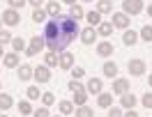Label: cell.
Here are the masks:
<instances>
[{
  "instance_id": "obj_35",
  "label": "cell",
  "mask_w": 152,
  "mask_h": 117,
  "mask_svg": "<svg viewBox=\"0 0 152 117\" xmlns=\"http://www.w3.org/2000/svg\"><path fill=\"white\" fill-rule=\"evenodd\" d=\"M12 39H14V37H12V32H10V30H0V46L10 44Z\"/></svg>"
},
{
  "instance_id": "obj_30",
  "label": "cell",
  "mask_w": 152,
  "mask_h": 117,
  "mask_svg": "<svg viewBox=\"0 0 152 117\" xmlns=\"http://www.w3.org/2000/svg\"><path fill=\"white\" fill-rule=\"evenodd\" d=\"M44 64H46L48 69H51V67H58V53H53V51H48L46 55H44Z\"/></svg>"
},
{
  "instance_id": "obj_50",
  "label": "cell",
  "mask_w": 152,
  "mask_h": 117,
  "mask_svg": "<svg viewBox=\"0 0 152 117\" xmlns=\"http://www.w3.org/2000/svg\"><path fill=\"white\" fill-rule=\"evenodd\" d=\"M51 117H62V115H51Z\"/></svg>"
},
{
  "instance_id": "obj_5",
  "label": "cell",
  "mask_w": 152,
  "mask_h": 117,
  "mask_svg": "<svg viewBox=\"0 0 152 117\" xmlns=\"http://www.w3.org/2000/svg\"><path fill=\"white\" fill-rule=\"evenodd\" d=\"M127 69H129L132 76H143V74L148 71L145 60H141V58H132V60H129V64H127Z\"/></svg>"
},
{
  "instance_id": "obj_27",
  "label": "cell",
  "mask_w": 152,
  "mask_h": 117,
  "mask_svg": "<svg viewBox=\"0 0 152 117\" xmlns=\"http://www.w3.org/2000/svg\"><path fill=\"white\" fill-rule=\"evenodd\" d=\"M26 97H28V101H37V99H42V92H39L37 85H30L26 90Z\"/></svg>"
},
{
  "instance_id": "obj_41",
  "label": "cell",
  "mask_w": 152,
  "mask_h": 117,
  "mask_svg": "<svg viewBox=\"0 0 152 117\" xmlns=\"http://www.w3.org/2000/svg\"><path fill=\"white\" fill-rule=\"evenodd\" d=\"M141 103H143V108H152V92L143 94V97H141Z\"/></svg>"
},
{
  "instance_id": "obj_25",
  "label": "cell",
  "mask_w": 152,
  "mask_h": 117,
  "mask_svg": "<svg viewBox=\"0 0 152 117\" xmlns=\"http://www.w3.org/2000/svg\"><path fill=\"white\" fill-rule=\"evenodd\" d=\"M97 12H99V14H111V12H113V2H111V0H99V2H97Z\"/></svg>"
},
{
  "instance_id": "obj_47",
  "label": "cell",
  "mask_w": 152,
  "mask_h": 117,
  "mask_svg": "<svg viewBox=\"0 0 152 117\" xmlns=\"http://www.w3.org/2000/svg\"><path fill=\"white\" fill-rule=\"evenodd\" d=\"M0 58H5V53H2V46H0Z\"/></svg>"
},
{
  "instance_id": "obj_42",
  "label": "cell",
  "mask_w": 152,
  "mask_h": 117,
  "mask_svg": "<svg viewBox=\"0 0 152 117\" xmlns=\"http://www.w3.org/2000/svg\"><path fill=\"white\" fill-rule=\"evenodd\" d=\"M28 5H32L35 9H42V5H44V0H28Z\"/></svg>"
},
{
  "instance_id": "obj_39",
  "label": "cell",
  "mask_w": 152,
  "mask_h": 117,
  "mask_svg": "<svg viewBox=\"0 0 152 117\" xmlns=\"http://www.w3.org/2000/svg\"><path fill=\"white\" fill-rule=\"evenodd\" d=\"M67 87L72 90V92H78V90H86L83 85H81V80H76V78H72V80H69V85H67Z\"/></svg>"
},
{
  "instance_id": "obj_7",
  "label": "cell",
  "mask_w": 152,
  "mask_h": 117,
  "mask_svg": "<svg viewBox=\"0 0 152 117\" xmlns=\"http://www.w3.org/2000/svg\"><path fill=\"white\" fill-rule=\"evenodd\" d=\"M78 37H81V44L90 46V44H95V41H97V28L88 25V28H83L81 32H78Z\"/></svg>"
},
{
  "instance_id": "obj_26",
  "label": "cell",
  "mask_w": 152,
  "mask_h": 117,
  "mask_svg": "<svg viewBox=\"0 0 152 117\" xmlns=\"http://www.w3.org/2000/svg\"><path fill=\"white\" fill-rule=\"evenodd\" d=\"M69 16H72L74 21H81V19H86V12H83V7H81V5H72Z\"/></svg>"
},
{
  "instance_id": "obj_12",
  "label": "cell",
  "mask_w": 152,
  "mask_h": 117,
  "mask_svg": "<svg viewBox=\"0 0 152 117\" xmlns=\"http://www.w3.org/2000/svg\"><path fill=\"white\" fill-rule=\"evenodd\" d=\"M97 55L99 58H111L113 55V41H99L97 44Z\"/></svg>"
},
{
  "instance_id": "obj_2",
  "label": "cell",
  "mask_w": 152,
  "mask_h": 117,
  "mask_svg": "<svg viewBox=\"0 0 152 117\" xmlns=\"http://www.w3.org/2000/svg\"><path fill=\"white\" fill-rule=\"evenodd\" d=\"M143 9H145L143 0H122V12L127 16H138Z\"/></svg>"
},
{
  "instance_id": "obj_9",
  "label": "cell",
  "mask_w": 152,
  "mask_h": 117,
  "mask_svg": "<svg viewBox=\"0 0 152 117\" xmlns=\"http://www.w3.org/2000/svg\"><path fill=\"white\" fill-rule=\"evenodd\" d=\"M111 23H113V28H120V30H127L129 28V16L124 14V12H115L113 14V19H111Z\"/></svg>"
},
{
  "instance_id": "obj_29",
  "label": "cell",
  "mask_w": 152,
  "mask_h": 117,
  "mask_svg": "<svg viewBox=\"0 0 152 117\" xmlns=\"http://www.w3.org/2000/svg\"><path fill=\"white\" fill-rule=\"evenodd\" d=\"M12 48H14V53H21V51H26V48H28V44H26V39L14 37V39H12Z\"/></svg>"
},
{
  "instance_id": "obj_51",
  "label": "cell",
  "mask_w": 152,
  "mask_h": 117,
  "mask_svg": "<svg viewBox=\"0 0 152 117\" xmlns=\"http://www.w3.org/2000/svg\"><path fill=\"white\" fill-rule=\"evenodd\" d=\"M0 117H10V115H0Z\"/></svg>"
},
{
  "instance_id": "obj_34",
  "label": "cell",
  "mask_w": 152,
  "mask_h": 117,
  "mask_svg": "<svg viewBox=\"0 0 152 117\" xmlns=\"http://www.w3.org/2000/svg\"><path fill=\"white\" fill-rule=\"evenodd\" d=\"M19 113H21V115H32V106H30V101H19Z\"/></svg>"
},
{
  "instance_id": "obj_3",
  "label": "cell",
  "mask_w": 152,
  "mask_h": 117,
  "mask_svg": "<svg viewBox=\"0 0 152 117\" xmlns=\"http://www.w3.org/2000/svg\"><path fill=\"white\" fill-rule=\"evenodd\" d=\"M46 48V41H44V37H39V35H35V37L30 39L28 48H26V55H30V58H35L37 53H42V51Z\"/></svg>"
},
{
  "instance_id": "obj_18",
  "label": "cell",
  "mask_w": 152,
  "mask_h": 117,
  "mask_svg": "<svg viewBox=\"0 0 152 117\" xmlns=\"http://www.w3.org/2000/svg\"><path fill=\"white\" fill-rule=\"evenodd\" d=\"M136 103H138V99L134 97V94H129V92L120 97V106H122L124 110H129V108H134V106H136Z\"/></svg>"
},
{
  "instance_id": "obj_53",
  "label": "cell",
  "mask_w": 152,
  "mask_h": 117,
  "mask_svg": "<svg viewBox=\"0 0 152 117\" xmlns=\"http://www.w3.org/2000/svg\"><path fill=\"white\" fill-rule=\"evenodd\" d=\"M48 2H51V0H48Z\"/></svg>"
},
{
  "instance_id": "obj_49",
  "label": "cell",
  "mask_w": 152,
  "mask_h": 117,
  "mask_svg": "<svg viewBox=\"0 0 152 117\" xmlns=\"http://www.w3.org/2000/svg\"><path fill=\"white\" fill-rule=\"evenodd\" d=\"M0 30H2V19H0Z\"/></svg>"
},
{
  "instance_id": "obj_6",
  "label": "cell",
  "mask_w": 152,
  "mask_h": 117,
  "mask_svg": "<svg viewBox=\"0 0 152 117\" xmlns=\"http://www.w3.org/2000/svg\"><path fill=\"white\" fill-rule=\"evenodd\" d=\"M2 23L5 25H10V28H14V25H19L21 23V14H19V9H5L2 12Z\"/></svg>"
},
{
  "instance_id": "obj_16",
  "label": "cell",
  "mask_w": 152,
  "mask_h": 117,
  "mask_svg": "<svg viewBox=\"0 0 152 117\" xmlns=\"http://www.w3.org/2000/svg\"><path fill=\"white\" fill-rule=\"evenodd\" d=\"M122 41H124V46H136V44H138V32L127 28L124 35H122Z\"/></svg>"
},
{
  "instance_id": "obj_46",
  "label": "cell",
  "mask_w": 152,
  "mask_h": 117,
  "mask_svg": "<svg viewBox=\"0 0 152 117\" xmlns=\"http://www.w3.org/2000/svg\"><path fill=\"white\" fill-rule=\"evenodd\" d=\"M148 83H150V87H152V74H150V78H148Z\"/></svg>"
},
{
  "instance_id": "obj_10",
  "label": "cell",
  "mask_w": 152,
  "mask_h": 117,
  "mask_svg": "<svg viewBox=\"0 0 152 117\" xmlns=\"http://www.w3.org/2000/svg\"><path fill=\"white\" fill-rule=\"evenodd\" d=\"M74 55H72V53H69V51H65V53H60V55H58V67L60 69H65V71H69V69L74 67Z\"/></svg>"
},
{
  "instance_id": "obj_21",
  "label": "cell",
  "mask_w": 152,
  "mask_h": 117,
  "mask_svg": "<svg viewBox=\"0 0 152 117\" xmlns=\"http://www.w3.org/2000/svg\"><path fill=\"white\" fill-rule=\"evenodd\" d=\"M97 35H102V37H111V35H113V23L102 21V23L97 25Z\"/></svg>"
},
{
  "instance_id": "obj_52",
  "label": "cell",
  "mask_w": 152,
  "mask_h": 117,
  "mask_svg": "<svg viewBox=\"0 0 152 117\" xmlns=\"http://www.w3.org/2000/svg\"><path fill=\"white\" fill-rule=\"evenodd\" d=\"M21 117H28V115H21Z\"/></svg>"
},
{
  "instance_id": "obj_44",
  "label": "cell",
  "mask_w": 152,
  "mask_h": 117,
  "mask_svg": "<svg viewBox=\"0 0 152 117\" xmlns=\"http://www.w3.org/2000/svg\"><path fill=\"white\" fill-rule=\"evenodd\" d=\"M145 12H148V16H152V2L148 5V7H145Z\"/></svg>"
},
{
  "instance_id": "obj_1",
  "label": "cell",
  "mask_w": 152,
  "mask_h": 117,
  "mask_svg": "<svg viewBox=\"0 0 152 117\" xmlns=\"http://www.w3.org/2000/svg\"><path fill=\"white\" fill-rule=\"evenodd\" d=\"M78 21H74L72 16H58V19H51L48 23H44V41H46V48L53 51V53H65L69 44H74L76 37H78Z\"/></svg>"
},
{
  "instance_id": "obj_13",
  "label": "cell",
  "mask_w": 152,
  "mask_h": 117,
  "mask_svg": "<svg viewBox=\"0 0 152 117\" xmlns=\"http://www.w3.org/2000/svg\"><path fill=\"white\" fill-rule=\"evenodd\" d=\"M102 74H104L106 78H111V80H113V78H118V64H115L113 60H106L104 67H102Z\"/></svg>"
},
{
  "instance_id": "obj_40",
  "label": "cell",
  "mask_w": 152,
  "mask_h": 117,
  "mask_svg": "<svg viewBox=\"0 0 152 117\" xmlns=\"http://www.w3.org/2000/svg\"><path fill=\"white\" fill-rule=\"evenodd\" d=\"M26 2H28V0H7V5H10L12 9H21V7H26Z\"/></svg>"
},
{
  "instance_id": "obj_8",
  "label": "cell",
  "mask_w": 152,
  "mask_h": 117,
  "mask_svg": "<svg viewBox=\"0 0 152 117\" xmlns=\"http://www.w3.org/2000/svg\"><path fill=\"white\" fill-rule=\"evenodd\" d=\"M113 92L115 97H122V94H127L129 92V78H113Z\"/></svg>"
},
{
  "instance_id": "obj_23",
  "label": "cell",
  "mask_w": 152,
  "mask_h": 117,
  "mask_svg": "<svg viewBox=\"0 0 152 117\" xmlns=\"http://www.w3.org/2000/svg\"><path fill=\"white\" fill-rule=\"evenodd\" d=\"M86 21L92 25V28H97V25L102 23V14H99L97 9H92V12H88V14H86Z\"/></svg>"
},
{
  "instance_id": "obj_20",
  "label": "cell",
  "mask_w": 152,
  "mask_h": 117,
  "mask_svg": "<svg viewBox=\"0 0 152 117\" xmlns=\"http://www.w3.org/2000/svg\"><path fill=\"white\" fill-rule=\"evenodd\" d=\"M44 9H46V14L51 16V19H58V16L62 14V12H60V5H58V0H51V2H46V7H44Z\"/></svg>"
},
{
  "instance_id": "obj_48",
  "label": "cell",
  "mask_w": 152,
  "mask_h": 117,
  "mask_svg": "<svg viewBox=\"0 0 152 117\" xmlns=\"http://www.w3.org/2000/svg\"><path fill=\"white\" fill-rule=\"evenodd\" d=\"M81 2H95V0H81Z\"/></svg>"
},
{
  "instance_id": "obj_14",
  "label": "cell",
  "mask_w": 152,
  "mask_h": 117,
  "mask_svg": "<svg viewBox=\"0 0 152 117\" xmlns=\"http://www.w3.org/2000/svg\"><path fill=\"white\" fill-rule=\"evenodd\" d=\"M97 106L108 110V108L113 106V92H102V94H97Z\"/></svg>"
},
{
  "instance_id": "obj_22",
  "label": "cell",
  "mask_w": 152,
  "mask_h": 117,
  "mask_svg": "<svg viewBox=\"0 0 152 117\" xmlns=\"http://www.w3.org/2000/svg\"><path fill=\"white\" fill-rule=\"evenodd\" d=\"M12 106H14V99H12V94H5V92H0V110L5 113V110H10Z\"/></svg>"
},
{
  "instance_id": "obj_45",
  "label": "cell",
  "mask_w": 152,
  "mask_h": 117,
  "mask_svg": "<svg viewBox=\"0 0 152 117\" xmlns=\"http://www.w3.org/2000/svg\"><path fill=\"white\" fill-rule=\"evenodd\" d=\"M65 5H76V0H62Z\"/></svg>"
},
{
  "instance_id": "obj_31",
  "label": "cell",
  "mask_w": 152,
  "mask_h": 117,
  "mask_svg": "<svg viewBox=\"0 0 152 117\" xmlns=\"http://www.w3.org/2000/svg\"><path fill=\"white\" fill-rule=\"evenodd\" d=\"M74 117H95V110L88 108V106H78L76 113H74Z\"/></svg>"
},
{
  "instance_id": "obj_11",
  "label": "cell",
  "mask_w": 152,
  "mask_h": 117,
  "mask_svg": "<svg viewBox=\"0 0 152 117\" xmlns=\"http://www.w3.org/2000/svg\"><path fill=\"white\" fill-rule=\"evenodd\" d=\"M86 92L88 94H102L104 92V83H102V78H90L88 80V85H86Z\"/></svg>"
},
{
  "instance_id": "obj_36",
  "label": "cell",
  "mask_w": 152,
  "mask_h": 117,
  "mask_svg": "<svg viewBox=\"0 0 152 117\" xmlns=\"http://www.w3.org/2000/svg\"><path fill=\"white\" fill-rule=\"evenodd\" d=\"M122 115H124L122 106H111L108 108V117H122Z\"/></svg>"
},
{
  "instance_id": "obj_33",
  "label": "cell",
  "mask_w": 152,
  "mask_h": 117,
  "mask_svg": "<svg viewBox=\"0 0 152 117\" xmlns=\"http://www.w3.org/2000/svg\"><path fill=\"white\" fill-rule=\"evenodd\" d=\"M56 103V94L53 92H42V106H53Z\"/></svg>"
},
{
  "instance_id": "obj_19",
  "label": "cell",
  "mask_w": 152,
  "mask_h": 117,
  "mask_svg": "<svg viewBox=\"0 0 152 117\" xmlns=\"http://www.w3.org/2000/svg\"><path fill=\"white\" fill-rule=\"evenodd\" d=\"M88 97H90V94H88L86 90H78V92H74V99H72V103H74L76 108H78V106H86V103H88Z\"/></svg>"
},
{
  "instance_id": "obj_38",
  "label": "cell",
  "mask_w": 152,
  "mask_h": 117,
  "mask_svg": "<svg viewBox=\"0 0 152 117\" xmlns=\"http://www.w3.org/2000/svg\"><path fill=\"white\" fill-rule=\"evenodd\" d=\"M32 117H51V113H48L46 106H42V108H37V110H32Z\"/></svg>"
},
{
  "instance_id": "obj_28",
  "label": "cell",
  "mask_w": 152,
  "mask_h": 117,
  "mask_svg": "<svg viewBox=\"0 0 152 117\" xmlns=\"http://www.w3.org/2000/svg\"><path fill=\"white\" fill-rule=\"evenodd\" d=\"M138 39H143V41H148V44L152 41V25H150V23H148V25H143V28H141V32H138Z\"/></svg>"
},
{
  "instance_id": "obj_24",
  "label": "cell",
  "mask_w": 152,
  "mask_h": 117,
  "mask_svg": "<svg viewBox=\"0 0 152 117\" xmlns=\"http://www.w3.org/2000/svg\"><path fill=\"white\" fill-rule=\"evenodd\" d=\"M58 110H60V115H74V103L72 101H60Z\"/></svg>"
},
{
  "instance_id": "obj_4",
  "label": "cell",
  "mask_w": 152,
  "mask_h": 117,
  "mask_svg": "<svg viewBox=\"0 0 152 117\" xmlns=\"http://www.w3.org/2000/svg\"><path fill=\"white\" fill-rule=\"evenodd\" d=\"M32 80H37L39 85H46L48 80H51V69L46 64H39V67L32 69Z\"/></svg>"
},
{
  "instance_id": "obj_37",
  "label": "cell",
  "mask_w": 152,
  "mask_h": 117,
  "mask_svg": "<svg viewBox=\"0 0 152 117\" xmlns=\"http://www.w3.org/2000/svg\"><path fill=\"white\" fill-rule=\"evenodd\" d=\"M69 71H72V78H76V80L86 76V69H83V67H72Z\"/></svg>"
},
{
  "instance_id": "obj_43",
  "label": "cell",
  "mask_w": 152,
  "mask_h": 117,
  "mask_svg": "<svg viewBox=\"0 0 152 117\" xmlns=\"http://www.w3.org/2000/svg\"><path fill=\"white\" fill-rule=\"evenodd\" d=\"M122 117H138V113L134 110V108H129V110H124V115Z\"/></svg>"
},
{
  "instance_id": "obj_32",
  "label": "cell",
  "mask_w": 152,
  "mask_h": 117,
  "mask_svg": "<svg viewBox=\"0 0 152 117\" xmlns=\"http://www.w3.org/2000/svg\"><path fill=\"white\" fill-rule=\"evenodd\" d=\"M46 9H44V7H42V9H35L32 12V21H35V23H46Z\"/></svg>"
},
{
  "instance_id": "obj_15",
  "label": "cell",
  "mask_w": 152,
  "mask_h": 117,
  "mask_svg": "<svg viewBox=\"0 0 152 117\" xmlns=\"http://www.w3.org/2000/svg\"><path fill=\"white\" fill-rule=\"evenodd\" d=\"M2 64H5L7 69H16V67L21 64L19 53H14V51H12V53H5V58H2Z\"/></svg>"
},
{
  "instance_id": "obj_17",
  "label": "cell",
  "mask_w": 152,
  "mask_h": 117,
  "mask_svg": "<svg viewBox=\"0 0 152 117\" xmlns=\"http://www.w3.org/2000/svg\"><path fill=\"white\" fill-rule=\"evenodd\" d=\"M16 76H19V80H32V67L30 64H19Z\"/></svg>"
}]
</instances>
